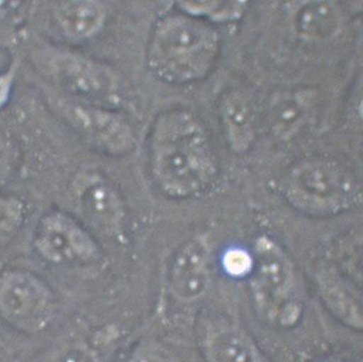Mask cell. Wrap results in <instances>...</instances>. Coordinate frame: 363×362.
<instances>
[{
	"label": "cell",
	"instance_id": "1",
	"mask_svg": "<svg viewBox=\"0 0 363 362\" xmlns=\"http://www.w3.org/2000/svg\"><path fill=\"white\" fill-rule=\"evenodd\" d=\"M149 164L162 193L186 198L203 193L218 174V162L206 127L185 110L162 112L149 136Z\"/></svg>",
	"mask_w": 363,
	"mask_h": 362
},
{
	"label": "cell",
	"instance_id": "2",
	"mask_svg": "<svg viewBox=\"0 0 363 362\" xmlns=\"http://www.w3.org/2000/svg\"><path fill=\"white\" fill-rule=\"evenodd\" d=\"M220 48L218 32L206 21L185 14L169 15L153 29L148 64L167 82H194L211 72Z\"/></svg>",
	"mask_w": 363,
	"mask_h": 362
},
{
	"label": "cell",
	"instance_id": "3",
	"mask_svg": "<svg viewBox=\"0 0 363 362\" xmlns=\"http://www.w3.org/2000/svg\"><path fill=\"white\" fill-rule=\"evenodd\" d=\"M250 289L258 313L281 327L294 326L302 314L293 264L273 239L262 236L254 245Z\"/></svg>",
	"mask_w": 363,
	"mask_h": 362
},
{
	"label": "cell",
	"instance_id": "4",
	"mask_svg": "<svg viewBox=\"0 0 363 362\" xmlns=\"http://www.w3.org/2000/svg\"><path fill=\"white\" fill-rule=\"evenodd\" d=\"M285 193L296 210L315 217L339 215L358 198L352 176L335 162L325 160L298 165L288 176Z\"/></svg>",
	"mask_w": 363,
	"mask_h": 362
},
{
	"label": "cell",
	"instance_id": "5",
	"mask_svg": "<svg viewBox=\"0 0 363 362\" xmlns=\"http://www.w3.org/2000/svg\"><path fill=\"white\" fill-rule=\"evenodd\" d=\"M56 80L86 105L113 109L123 98L122 83L108 66L87 58L62 55L53 62Z\"/></svg>",
	"mask_w": 363,
	"mask_h": 362
},
{
	"label": "cell",
	"instance_id": "6",
	"mask_svg": "<svg viewBox=\"0 0 363 362\" xmlns=\"http://www.w3.org/2000/svg\"><path fill=\"white\" fill-rule=\"evenodd\" d=\"M50 307L47 287L32 274L13 270L0 277V314L14 327L37 330L48 319Z\"/></svg>",
	"mask_w": 363,
	"mask_h": 362
},
{
	"label": "cell",
	"instance_id": "7",
	"mask_svg": "<svg viewBox=\"0 0 363 362\" xmlns=\"http://www.w3.org/2000/svg\"><path fill=\"white\" fill-rule=\"evenodd\" d=\"M62 111L74 129L106 155H125L135 145L131 125L113 109L69 102Z\"/></svg>",
	"mask_w": 363,
	"mask_h": 362
},
{
	"label": "cell",
	"instance_id": "8",
	"mask_svg": "<svg viewBox=\"0 0 363 362\" xmlns=\"http://www.w3.org/2000/svg\"><path fill=\"white\" fill-rule=\"evenodd\" d=\"M35 247L45 259L58 264H82L94 259L99 254L89 232L76 220L60 212L41 220Z\"/></svg>",
	"mask_w": 363,
	"mask_h": 362
},
{
	"label": "cell",
	"instance_id": "9",
	"mask_svg": "<svg viewBox=\"0 0 363 362\" xmlns=\"http://www.w3.org/2000/svg\"><path fill=\"white\" fill-rule=\"evenodd\" d=\"M211 282L208 252L200 239L182 244L171 258L168 284L171 293L183 302L197 300L206 293Z\"/></svg>",
	"mask_w": 363,
	"mask_h": 362
},
{
	"label": "cell",
	"instance_id": "10",
	"mask_svg": "<svg viewBox=\"0 0 363 362\" xmlns=\"http://www.w3.org/2000/svg\"><path fill=\"white\" fill-rule=\"evenodd\" d=\"M77 193L82 209L99 227L113 230L122 222L123 202L118 191L106 179L98 174L81 179Z\"/></svg>",
	"mask_w": 363,
	"mask_h": 362
},
{
	"label": "cell",
	"instance_id": "11",
	"mask_svg": "<svg viewBox=\"0 0 363 362\" xmlns=\"http://www.w3.org/2000/svg\"><path fill=\"white\" fill-rule=\"evenodd\" d=\"M201 343L208 362H269L252 336L239 327L211 329Z\"/></svg>",
	"mask_w": 363,
	"mask_h": 362
},
{
	"label": "cell",
	"instance_id": "12",
	"mask_svg": "<svg viewBox=\"0 0 363 362\" xmlns=\"http://www.w3.org/2000/svg\"><path fill=\"white\" fill-rule=\"evenodd\" d=\"M317 286L325 306L336 317L357 330L362 328V309L356 294L335 268H320Z\"/></svg>",
	"mask_w": 363,
	"mask_h": 362
},
{
	"label": "cell",
	"instance_id": "13",
	"mask_svg": "<svg viewBox=\"0 0 363 362\" xmlns=\"http://www.w3.org/2000/svg\"><path fill=\"white\" fill-rule=\"evenodd\" d=\"M220 115L229 145L236 152L247 151L254 139L252 111L244 96L237 91L224 95Z\"/></svg>",
	"mask_w": 363,
	"mask_h": 362
},
{
	"label": "cell",
	"instance_id": "14",
	"mask_svg": "<svg viewBox=\"0 0 363 362\" xmlns=\"http://www.w3.org/2000/svg\"><path fill=\"white\" fill-rule=\"evenodd\" d=\"M57 22L65 34L73 39H86L99 30L106 11L96 1L62 3L57 11Z\"/></svg>",
	"mask_w": 363,
	"mask_h": 362
},
{
	"label": "cell",
	"instance_id": "15",
	"mask_svg": "<svg viewBox=\"0 0 363 362\" xmlns=\"http://www.w3.org/2000/svg\"><path fill=\"white\" fill-rule=\"evenodd\" d=\"M337 16L330 3L312 1L304 4L294 18V26L300 35L310 39L324 38L333 34Z\"/></svg>",
	"mask_w": 363,
	"mask_h": 362
},
{
	"label": "cell",
	"instance_id": "16",
	"mask_svg": "<svg viewBox=\"0 0 363 362\" xmlns=\"http://www.w3.org/2000/svg\"><path fill=\"white\" fill-rule=\"evenodd\" d=\"M303 111L293 98H283L274 106L270 118L275 131L281 135H289L298 128L303 120Z\"/></svg>",
	"mask_w": 363,
	"mask_h": 362
},
{
	"label": "cell",
	"instance_id": "17",
	"mask_svg": "<svg viewBox=\"0 0 363 362\" xmlns=\"http://www.w3.org/2000/svg\"><path fill=\"white\" fill-rule=\"evenodd\" d=\"M24 219V205L15 198H0V239L18 232Z\"/></svg>",
	"mask_w": 363,
	"mask_h": 362
},
{
	"label": "cell",
	"instance_id": "18",
	"mask_svg": "<svg viewBox=\"0 0 363 362\" xmlns=\"http://www.w3.org/2000/svg\"><path fill=\"white\" fill-rule=\"evenodd\" d=\"M48 362H99L96 353L82 343H73L57 349Z\"/></svg>",
	"mask_w": 363,
	"mask_h": 362
},
{
	"label": "cell",
	"instance_id": "19",
	"mask_svg": "<svg viewBox=\"0 0 363 362\" xmlns=\"http://www.w3.org/2000/svg\"><path fill=\"white\" fill-rule=\"evenodd\" d=\"M225 270L233 277H243L252 272L253 257L243 249H233L224 256Z\"/></svg>",
	"mask_w": 363,
	"mask_h": 362
},
{
	"label": "cell",
	"instance_id": "20",
	"mask_svg": "<svg viewBox=\"0 0 363 362\" xmlns=\"http://www.w3.org/2000/svg\"><path fill=\"white\" fill-rule=\"evenodd\" d=\"M127 362H166V360L157 349H144L135 353Z\"/></svg>",
	"mask_w": 363,
	"mask_h": 362
},
{
	"label": "cell",
	"instance_id": "21",
	"mask_svg": "<svg viewBox=\"0 0 363 362\" xmlns=\"http://www.w3.org/2000/svg\"><path fill=\"white\" fill-rule=\"evenodd\" d=\"M10 82L6 78H0V106L6 101L9 94Z\"/></svg>",
	"mask_w": 363,
	"mask_h": 362
},
{
	"label": "cell",
	"instance_id": "22",
	"mask_svg": "<svg viewBox=\"0 0 363 362\" xmlns=\"http://www.w3.org/2000/svg\"><path fill=\"white\" fill-rule=\"evenodd\" d=\"M317 362H357V361H340V360H325Z\"/></svg>",
	"mask_w": 363,
	"mask_h": 362
}]
</instances>
